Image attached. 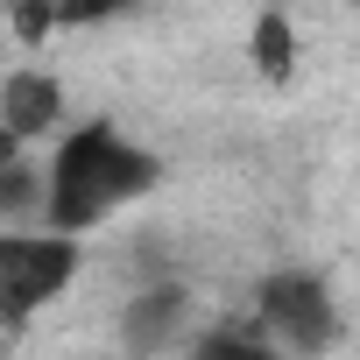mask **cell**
<instances>
[{"mask_svg":"<svg viewBox=\"0 0 360 360\" xmlns=\"http://www.w3.org/2000/svg\"><path fill=\"white\" fill-rule=\"evenodd\" d=\"M184 360H290V353H276L255 325H205Z\"/></svg>","mask_w":360,"mask_h":360,"instance_id":"8","label":"cell"},{"mask_svg":"<svg viewBox=\"0 0 360 360\" xmlns=\"http://www.w3.org/2000/svg\"><path fill=\"white\" fill-rule=\"evenodd\" d=\"M50 226V162L22 155L0 176V233H43Z\"/></svg>","mask_w":360,"mask_h":360,"instance_id":"6","label":"cell"},{"mask_svg":"<svg viewBox=\"0 0 360 360\" xmlns=\"http://www.w3.org/2000/svg\"><path fill=\"white\" fill-rule=\"evenodd\" d=\"M85 276V240L71 233H0V346H15L71 283Z\"/></svg>","mask_w":360,"mask_h":360,"instance_id":"2","label":"cell"},{"mask_svg":"<svg viewBox=\"0 0 360 360\" xmlns=\"http://www.w3.org/2000/svg\"><path fill=\"white\" fill-rule=\"evenodd\" d=\"M248 57H255V71H262L269 85H290V78H297V22H290L283 8L255 15V29H248Z\"/></svg>","mask_w":360,"mask_h":360,"instance_id":"7","label":"cell"},{"mask_svg":"<svg viewBox=\"0 0 360 360\" xmlns=\"http://www.w3.org/2000/svg\"><path fill=\"white\" fill-rule=\"evenodd\" d=\"M22 155H29V141H15V134H8V120H0V176H8Z\"/></svg>","mask_w":360,"mask_h":360,"instance_id":"10","label":"cell"},{"mask_svg":"<svg viewBox=\"0 0 360 360\" xmlns=\"http://www.w3.org/2000/svg\"><path fill=\"white\" fill-rule=\"evenodd\" d=\"M8 29H15L29 50H43V43L64 29V8H15V15H8Z\"/></svg>","mask_w":360,"mask_h":360,"instance_id":"9","label":"cell"},{"mask_svg":"<svg viewBox=\"0 0 360 360\" xmlns=\"http://www.w3.org/2000/svg\"><path fill=\"white\" fill-rule=\"evenodd\" d=\"M191 339H198V297H191L184 283H141V290L127 297V311H120V346H127L134 360H162V353H176V346L191 353Z\"/></svg>","mask_w":360,"mask_h":360,"instance_id":"4","label":"cell"},{"mask_svg":"<svg viewBox=\"0 0 360 360\" xmlns=\"http://www.w3.org/2000/svg\"><path fill=\"white\" fill-rule=\"evenodd\" d=\"M276 353L290 360H325L346 339V311L318 269H269L255 283V318H248Z\"/></svg>","mask_w":360,"mask_h":360,"instance_id":"3","label":"cell"},{"mask_svg":"<svg viewBox=\"0 0 360 360\" xmlns=\"http://www.w3.org/2000/svg\"><path fill=\"white\" fill-rule=\"evenodd\" d=\"M0 120H8V134L15 141H43V134H57L64 127V78L57 71H43V64H22V71H8L0 78Z\"/></svg>","mask_w":360,"mask_h":360,"instance_id":"5","label":"cell"},{"mask_svg":"<svg viewBox=\"0 0 360 360\" xmlns=\"http://www.w3.org/2000/svg\"><path fill=\"white\" fill-rule=\"evenodd\" d=\"M162 184L155 148L127 141L120 120H78L57 148H50V233L85 240L92 226H106L120 205L148 198Z\"/></svg>","mask_w":360,"mask_h":360,"instance_id":"1","label":"cell"}]
</instances>
